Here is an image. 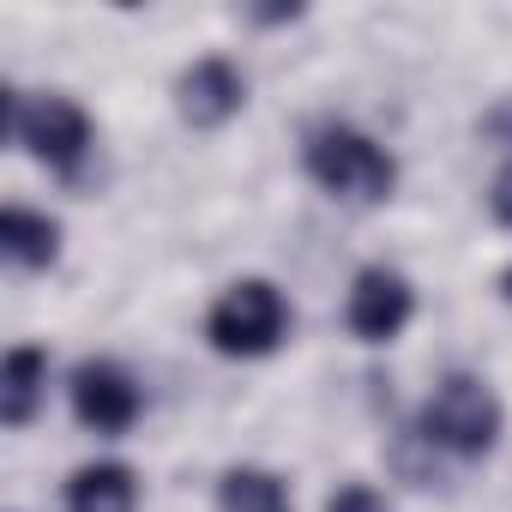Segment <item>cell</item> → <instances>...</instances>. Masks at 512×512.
<instances>
[{
    "label": "cell",
    "instance_id": "1",
    "mask_svg": "<svg viewBox=\"0 0 512 512\" xmlns=\"http://www.w3.org/2000/svg\"><path fill=\"white\" fill-rule=\"evenodd\" d=\"M302 163H308V175H314L332 199H344V205H386L392 187H398L392 151H386L380 139H368L362 127H350V121H320V127H308Z\"/></svg>",
    "mask_w": 512,
    "mask_h": 512
},
{
    "label": "cell",
    "instance_id": "2",
    "mask_svg": "<svg viewBox=\"0 0 512 512\" xmlns=\"http://www.w3.org/2000/svg\"><path fill=\"white\" fill-rule=\"evenodd\" d=\"M416 434L428 440V452H446V458H488L494 446H500V434H506V410H500V398H494V386L488 380H476V374H446L434 392H428V404H422V416H416Z\"/></svg>",
    "mask_w": 512,
    "mask_h": 512
},
{
    "label": "cell",
    "instance_id": "3",
    "mask_svg": "<svg viewBox=\"0 0 512 512\" xmlns=\"http://www.w3.org/2000/svg\"><path fill=\"white\" fill-rule=\"evenodd\" d=\"M205 338H211L217 356H235V362L272 356V350L290 338V302H284V290L266 284V278L229 284V290L211 302V314H205Z\"/></svg>",
    "mask_w": 512,
    "mask_h": 512
},
{
    "label": "cell",
    "instance_id": "4",
    "mask_svg": "<svg viewBox=\"0 0 512 512\" xmlns=\"http://www.w3.org/2000/svg\"><path fill=\"white\" fill-rule=\"evenodd\" d=\"M7 139H19L43 169L79 181L85 157L97 145V127H91V115L73 97H31L25 103L19 91H7Z\"/></svg>",
    "mask_w": 512,
    "mask_h": 512
},
{
    "label": "cell",
    "instance_id": "5",
    "mask_svg": "<svg viewBox=\"0 0 512 512\" xmlns=\"http://www.w3.org/2000/svg\"><path fill=\"white\" fill-rule=\"evenodd\" d=\"M139 380L109 362V356H91L73 368V416L91 428V434H127L139 422Z\"/></svg>",
    "mask_w": 512,
    "mask_h": 512
},
{
    "label": "cell",
    "instance_id": "6",
    "mask_svg": "<svg viewBox=\"0 0 512 512\" xmlns=\"http://www.w3.org/2000/svg\"><path fill=\"white\" fill-rule=\"evenodd\" d=\"M241 103H247V79H241V67H235L229 55H199V61L181 67V79H175V109H181V121L199 127V133L229 127V121L241 115Z\"/></svg>",
    "mask_w": 512,
    "mask_h": 512
},
{
    "label": "cell",
    "instance_id": "7",
    "mask_svg": "<svg viewBox=\"0 0 512 512\" xmlns=\"http://www.w3.org/2000/svg\"><path fill=\"white\" fill-rule=\"evenodd\" d=\"M410 314H416V290H410L404 272H392V266H362L356 272L344 320L362 344H392L410 326Z\"/></svg>",
    "mask_w": 512,
    "mask_h": 512
},
{
    "label": "cell",
    "instance_id": "8",
    "mask_svg": "<svg viewBox=\"0 0 512 512\" xmlns=\"http://www.w3.org/2000/svg\"><path fill=\"white\" fill-rule=\"evenodd\" d=\"M0 253H7V266H19V272H49L61 260V223L49 211L7 205L0 211Z\"/></svg>",
    "mask_w": 512,
    "mask_h": 512
},
{
    "label": "cell",
    "instance_id": "9",
    "mask_svg": "<svg viewBox=\"0 0 512 512\" xmlns=\"http://www.w3.org/2000/svg\"><path fill=\"white\" fill-rule=\"evenodd\" d=\"M67 512H139V476L121 458L79 464L67 476Z\"/></svg>",
    "mask_w": 512,
    "mask_h": 512
},
{
    "label": "cell",
    "instance_id": "10",
    "mask_svg": "<svg viewBox=\"0 0 512 512\" xmlns=\"http://www.w3.org/2000/svg\"><path fill=\"white\" fill-rule=\"evenodd\" d=\"M43 392H49V356L37 344H13L7 362H0V422L25 428L37 416Z\"/></svg>",
    "mask_w": 512,
    "mask_h": 512
},
{
    "label": "cell",
    "instance_id": "11",
    "mask_svg": "<svg viewBox=\"0 0 512 512\" xmlns=\"http://www.w3.org/2000/svg\"><path fill=\"white\" fill-rule=\"evenodd\" d=\"M217 512H290V482L260 464H229L217 476Z\"/></svg>",
    "mask_w": 512,
    "mask_h": 512
},
{
    "label": "cell",
    "instance_id": "12",
    "mask_svg": "<svg viewBox=\"0 0 512 512\" xmlns=\"http://www.w3.org/2000/svg\"><path fill=\"white\" fill-rule=\"evenodd\" d=\"M326 512H392V506H386V494L368 488V482H338V488L326 494Z\"/></svg>",
    "mask_w": 512,
    "mask_h": 512
},
{
    "label": "cell",
    "instance_id": "13",
    "mask_svg": "<svg viewBox=\"0 0 512 512\" xmlns=\"http://www.w3.org/2000/svg\"><path fill=\"white\" fill-rule=\"evenodd\" d=\"M488 211H494V223H506V229H512V163L494 175V187H488Z\"/></svg>",
    "mask_w": 512,
    "mask_h": 512
},
{
    "label": "cell",
    "instance_id": "14",
    "mask_svg": "<svg viewBox=\"0 0 512 512\" xmlns=\"http://www.w3.org/2000/svg\"><path fill=\"white\" fill-rule=\"evenodd\" d=\"M247 19H253V25H296L302 7H247Z\"/></svg>",
    "mask_w": 512,
    "mask_h": 512
},
{
    "label": "cell",
    "instance_id": "15",
    "mask_svg": "<svg viewBox=\"0 0 512 512\" xmlns=\"http://www.w3.org/2000/svg\"><path fill=\"white\" fill-rule=\"evenodd\" d=\"M500 302H506V308H512V266H506V272H500Z\"/></svg>",
    "mask_w": 512,
    "mask_h": 512
}]
</instances>
